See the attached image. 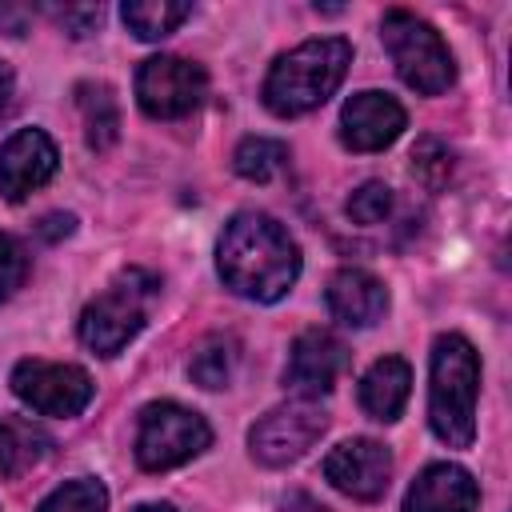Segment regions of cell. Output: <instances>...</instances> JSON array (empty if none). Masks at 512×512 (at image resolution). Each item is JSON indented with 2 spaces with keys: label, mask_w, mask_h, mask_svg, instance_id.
<instances>
[{
  "label": "cell",
  "mask_w": 512,
  "mask_h": 512,
  "mask_svg": "<svg viewBox=\"0 0 512 512\" xmlns=\"http://www.w3.org/2000/svg\"><path fill=\"white\" fill-rule=\"evenodd\" d=\"M220 280L248 300L272 304L300 276V248L284 224L264 212H236L216 244Z\"/></svg>",
  "instance_id": "cell-1"
},
{
  "label": "cell",
  "mask_w": 512,
  "mask_h": 512,
  "mask_svg": "<svg viewBox=\"0 0 512 512\" xmlns=\"http://www.w3.org/2000/svg\"><path fill=\"white\" fill-rule=\"evenodd\" d=\"M352 64V44L344 36L304 40L284 52L264 76V108L272 116H304L320 108L344 80Z\"/></svg>",
  "instance_id": "cell-2"
},
{
  "label": "cell",
  "mask_w": 512,
  "mask_h": 512,
  "mask_svg": "<svg viewBox=\"0 0 512 512\" xmlns=\"http://www.w3.org/2000/svg\"><path fill=\"white\" fill-rule=\"evenodd\" d=\"M476 392L480 356L460 332H444L432 344V384H428V424L448 448H468L476 436Z\"/></svg>",
  "instance_id": "cell-3"
},
{
  "label": "cell",
  "mask_w": 512,
  "mask_h": 512,
  "mask_svg": "<svg viewBox=\"0 0 512 512\" xmlns=\"http://www.w3.org/2000/svg\"><path fill=\"white\" fill-rule=\"evenodd\" d=\"M160 296V280L144 268H124L80 316V340L96 356H116L148 320Z\"/></svg>",
  "instance_id": "cell-4"
},
{
  "label": "cell",
  "mask_w": 512,
  "mask_h": 512,
  "mask_svg": "<svg viewBox=\"0 0 512 512\" xmlns=\"http://www.w3.org/2000/svg\"><path fill=\"white\" fill-rule=\"evenodd\" d=\"M380 40L408 88H416L420 96H440L452 88L456 64L432 24H424L420 16H412L404 8H392L380 20Z\"/></svg>",
  "instance_id": "cell-5"
},
{
  "label": "cell",
  "mask_w": 512,
  "mask_h": 512,
  "mask_svg": "<svg viewBox=\"0 0 512 512\" xmlns=\"http://www.w3.org/2000/svg\"><path fill=\"white\" fill-rule=\"evenodd\" d=\"M212 440V428L200 412L176 404V400H152L140 408L136 428V464L144 472H168L184 460L200 456Z\"/></svg>",
  "instance_id": "cell-6"
},
{
  "label": "cell",
  "mask_w": 512,
  "mask_h": 512,
  "mask_svg": "<svg viewBox=\"0 0 512 512\" xmlns=\"http://www.w3.org/2000/svg\"><path fill=\"white\" fill-rule=\"evenodd\" d=\"M324 428H328V412L316 400L300 396L264 412L248 432V448L264 468H284L300 460L324 436Z\"/></svg>",
  "instance_id": "cell-7"
},
{
  "label": "cell",
  "mask_w": 512,
  "mask_h": 512,
  "mask_svg": "<svg viewBox=\"0 0 512 512\" xmlns=\"http://www.w3.org/2000/svg\"><path fill=\"white\" fill-rule=\"evenodd\" d=\"M208 76L184 56H152L136 72V100L152 120H180L200 108Z\"/></svg>",
  "instance_id": "cell-8"
},
{
  "label": "cell",
  "mask_w": 512,
  "mask_h": 512,
  "mask_svg": "<svg viewBox=\"0 0 512 512\" xmlns=\"http://www.w3.org/2000/svg\"><path fill=\"white\" fill-rule=\"evenodd\" d=\"M12 392L40 416H80L92 400V376L76 364L20 360L12 368Z\"/></svg>",
  "instance_id": "cell-9"
},
{
  "label": "cell",
  "mask_w": 512,
  "mask_h": 512,
  "mask_svg": "<svg viewBox=\"0 0 512 512\" xmlns=\"http://www.w3.org/2000/svg\"><path fill=\"white\" fill-rule=\"evenodd\" d=\"M324 480L352 500H380L392 480V452L380 440L352 436L324 456Z\"/></svg>",
  "instance_id": "cell-10"
},
{
  "label": "cell",
  "mask_w": 512,
  "mask_h": 512,
  "mask_svg": "<svg viewBox=\"0 0 512 512\" xmlns=\"http://www.w3.org/2000/svg\"><path fill=\"white\" fill-rule=\"evenodd\" d=\"M348 368V348L328 332V328H308L292 340V352H288V368H284V380L300 392V396H324L336 388L340 372Z\"/></svg>",
  "instance_id": "cell-11"
},
{
  "label": "cell",
  "mask_w": 512,
  "mask_h": 512,
  "mask_svg": "<svg viewBox=\"0 0 512 512\" xmlns=\"http://www.w3.org/2000/svg\"><path fill=\"white\" fill-rule=\"evenodd\" d=\"M56 144L40 128H20L0 144V196L4 200H24L32 188L48 184L56 172Z\"/></svg>",
  "instance_id": "cell-12"
},
{
  "label": "cell",
  "mask_w": 512,
  "mask_h": 512,
  "mask_svg": "<svg viewBox=\"0 0 512 512\" xmlns=\"http://www.w3.org/2000/svg\"><path fill=\"white\" fill-rule=\"evenodd\" d=\"M404 108L388 92H356L340 108V140L352 152H380L404 132Z\"/></svg>",
  "instance_id": "cell-13"
},
{
  "label": "cell",
  "mask_w": 512,
  "mask_h": 512,
  "mask_svg": "<svg viewBox=\"0 0 512 512\" xmlns=\"http://www.w3.org/2000/svg\"><path fill=\"white\" fill-rule=\"evenodd\" d=\"M476 504L480 488L460 464H428L404 496V512H476Z\"/></svg>",
  "instance_id": "cell-14"
},
{
  "label": "cell",
  "mask_w": 512,
  "mask_h": 512,
  "mask_svg": "<svg viewBox=\"0 0 512 512\" xmlns=\"http://www.w3.org/2000/svg\"><path fill=\"white\" fill-rule=\"evenodd\" d=\"M324 296H328V312L340 324H352V328H368V324H376L388 312V288L372 272H364V268L332 272Z\"/></svg>",
  "instance_id": "cell-15"
},
{
  "label": "cell",
  "mask_w": 512,
  "mask_h": 512,
  "mask_svg": "<svg viewBox=\"0 0 512 512\" xmlns=\"http://www.w3.org/2000/svg\"><path fill=\"white\" fill-rule=\"evenodd\" d=\"M408 392H412V368H408L400 356H384V360H376V364L360 376V408H364L372 420L392 424V420L404 412Z\"/></svg>",
  "instance_id": "cell-16"
},
{
  "label": "cell",
  "mask_w": 512,
  "mask_h": 512,
  "mask_svg": "<svg viewBox=\"0 0 512 512\" xmlns=\"http://www.w3.org/2000/svg\"><path fill=\"white\" fill-rule=\"evenodd\" d=\"M76 104H80V116H84L88 148L108 152L120 140V104H116L112 88L100 84V80H84V84H76Z\"/></svg>",
  "instance_id": "cell-17"
},
{
  "label": "cell",
  "mask_w": 512,
  "mask_h": 512,
  "mask_svg": "<svg viewBox=\"0 0 512 512\" xmlns=\"http://www.w3.org/2000/svg\"><path fill=\"white\" fill-rule=\"evenodd\" d=\"M124 24L140 36V40H164L168 32H176L188 16L192 4H176V0H132L120 8Z\"/></svg>",
  "instance_id": "cell-18"
},
{
  "label": "cell",
  "mask_w": 512,
  "mask_h": 512,
  "mask_svg": "<svg viewBox=\"0 0 512 512\" xmlns=\"http://www.w3.org/2000/svg\"><path fill=\"white\" fill-rule=\"evenodd\" d=\"M48 452V436L24 420H0V480L32 468Z\"/></svg>",
  "instance_id": "cell-19"
},
{
  "label": "cell",
  "mask_w": 512,
  "mask_h": 512,
  "mask_svg": "<svg viewBox=\"0 0 512 512\" xmlns=\"http://www.w3.org/2000/svg\"><path fill=\"white\" fill-rule=\"evenodd\" d=\"M236 360H240V344L232 336H208L200 340V348L192 352L188 360V376L200 384V388H224L236 372Z\"/></svg>",
  "instance_id": "cell-20"
},
{
  "label": "cell",
  "mask_w": 512,
  "mask_h": 512,
  "mask_svg": "<svg viewBox=\"0 0 512 512\" xmlns=\"http://www.w3.org/2000/svg\"><path fill=\"white\" fill-rule=\"evenodd\" d=\"M232 164H236V172H240L244 180L264 184V180H272V176L284 172V164H288V144L268 140V136H248V140H240Z\"/></svg>",
  "instance_id": "cell-21"
},
{
  "label": "cell",
  "mask_w": 512,
  "mask_h": 512,
  "mask_svg": "<svg viewBox=\"0 0 512 512\" xmlns=\"http://www.w3.org/2000/svg\"><path fill=\"white\" fill-rule=\"evenodd\" d=\"M36 512H108V492H104L100 480L80 476V480H68L60 488H52L40 500Z\"/></svg>",
  "instance_id": "cell-22"
},
{
  "label": "cell",
  "mask_w": 512,
  "mask_h": 512,
  "mask_svg": "<svg viewBox=\"0 0 512 512\" xmlns=\"http://www.w3.org/2000/svg\"><path fill=\"white\" fill-rule=\"evenodd\" d=\"M412 176L424 184V188H444L448 176H452V152L448 144H440L436 136H424L416 148H412Z\"/></svg>",
  "instance_id": "cell-23"
},
{
  "label": "cell",
  "mask_w": 512,
  "mask_h": 512,
  "mask_svg": "<svg viewBox=\"0 0 512 512\" xmlns=\"http://www.w3.org/2000/svg\"><path fill=\"white\" fill-rule=\"evenodd\" d=\"M388 212H392V188L380 180H364L348 196V220H356V224H380Z\"/></svg>",
  "instance_id": "cell-24"
},
{
  "label": "cell",
  "mask_w": 512,
  "mask_h": 512,
  "mask_svg": "<svg viewBox=\"0 0 512 512\" xmlns=\"http://www.w3.org/2000/svg\"><path fill=\"white\" fill-rule=\"evenodd\" d=\"M28 272V256L20 248V240H12L8 232H0V300H8Z\"/></svg>",
  "instance_id": "cell-25"
},
{
  "label": "cell",
  "mask_w": 512,
  "mask_h": 512,
  "mask_svg": "<svg viewBox=\"0 0 512 512\" xmlns=\"http://www.w3.org/2000/svg\"><path fill=\"white\" fill-rule=\"evenodd\" d=\"M100 4H64V8H56V20L72 32V36H88V32H96L100 28Z\"/></svg>",
  "instance_id": "cell-26"
},
{
  "label": "cell",
  "mask_w": 512,
  "mask_h": 512,
  "mask_svg": "<svg viewBox=\"0 0 512 512\" xmlns=\"http://www.w3.org/2000/svg\"><path fill=\"white\" fill-rule=\"evenodd\" d=\"M0 28H4L8 36H24L28 12H24V8H12V4H0Z\"/></svg>",
  "instance_id": "cell-27"
},
{
  "label": "cell",
  "mask_w": 512,
  "mask_h": 512,
  "mask_svg": "<svg viewBox=\"0 0 512 512\" xmlns=\"http://www.w3.org/2000/svg\"><path fill=\"white\" fill-rule=\"evenodd\" d=\"M72 224H76V220H72L68 212H52V216H44V224H40V236H44V240L68 236V232H72Z\"/></svg>",
  "instance_id": "cell-28"
},
{
  "label": "cell",
  "mask_w": 512,
  "mask_h": 512,
  "mask_svg": "<svg viewBox=\"0 0 512 512\" xmlns=\"http://www.w3.org/2000/svg\"><path fill=\"white\" fill-rule=\"evenodd\" d=\"M280 508H284V512H328V508H324L320 500H312L308 492H288Z\"/></svg>",
  "instance_id": "cell-29"
},
{
  "label": "cell",
  "mask_w": 512,
  "mask_h": 512,
  "mask_svg": "<svg viewBox=\"0 0 512 512\" xmlns=\"http://www.w3.org/2000/svg\"><path fill=\"white\" fill-rule=\"evenodd\" d=\"M8 100H12V68L0 64V112L8 108Z\"/></svg>",
  "instance_id": "cell-30"
},
{
  "label": "cell",
  "mask_w": 512,
  "mask_h": 512,
  "mask_svg": "<svg viewBox=\"0 0 512 512\" xmlns=\"http://www.w3.org/2000/svg\"><path fill=\"white\" fill-rule=\"evenodd\" d=\"M132 512H176L172 504H140V508H132Z\"/></svg>",
  "instance_id": "cell-31"
}]
</instances>
